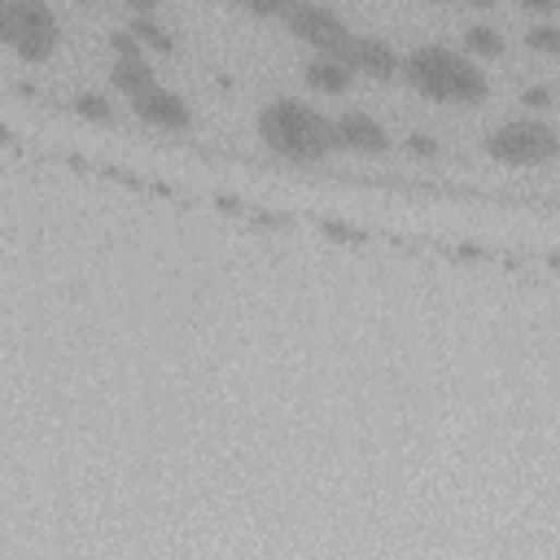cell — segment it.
<instances>
[{
  "mask_svg": "<svg viewBox=\"0 0 560 560\" xmlns=\"http://www.w3.org/2000/svg\"><path fill=\"white\" fill-rule=\"evenodd\" d=\"M236 5L245 14H254V19H290L303 0H236Z\"/></svg>",
  "mask_w": 560,
  "mask_h": 560,
  "instance_id": "obj_15",
  "label": "cell"
},
{
  "mask_svg": "<svg viewBox=\"0 0 560 560\" xmlns=\"http://www.w3.org/2000/svg\"><path fill=\"white\" fill-rule=\"evenodd\" d=\"M338 58L355 75H368V80H394V75H403L399 49L386 36H377V32H351V40H346V49Z\"/></svg>",
  "mask_w": 560,
  "mask_h": 560,
  "instance_id": "obj_7",
  "label": "cell"
},
{
  "mask_svg": "<svg viewBox=\"0 0 560 560\" xmlns=\"http://www.w3.org/2000/svg\"><path fill=\"white\" fill-rule=\"evenodd\" d=\"M123 5H127L132 14H154V10H158V0H123Z\"/></svg>",
  "mask_w": 560,
  "mask_h": 560,
  "instance_id": "obj_19",
  "label": "cell"
},
{
  "mask_svg": "<svg viewBox=\"0 0 560 560\" xmlns=\"http://www.w3.org/2000/svg\"><path fill=\"white\" fill-rule=\"evenodd\" d=\"M0 32L23 62H45L62 45V23L49 0H10L5 14H0Z\"/></svg>",
  "mask_w": 560,
  "mask_h": 560,
  "instance_id": "obj_4",
  "label": "cell"
},
{
  "mask_svg": "<svg viewBox=\"0 0 560 560\" xmlns=\"http://www.w3.org/2000/svg\"><path fill=\"white\" fill-rule=\"evenodd\" d=\"M303 80H307V88H312V93L342 97V93H351V88H355V80H360V75H355L338 53H316V58L307 62Z\"/></svg>",
  "mask_w": 560,
  "mask_h": 560,
  "instance_id": "obj_9",
  "label": "cell"
},
{
  "mask_svg": "<svg viewBox=\"0 0 560 560\" xmlns=\"http://www.w3.org/2000/svg\"><path fill=\"white\" fill-rule=\"evenodd\" d=\"M482 149L503 167H547L560 158V127L547 114H508L486 136Z\"/></svg>",
  "mask_w": 560,
  "mask_h": 560,
  "instance_id": "obj_3",
  "label": "cell"
},
{
  "mask_svg": "<svg viewBox=\"0 0 560 560\" xmlns=\"http://www.w3.org/2000/svg\"><path fill=\"white\" fill-rule=\"evenodd\" d=\"M464 49L473 58H499L508 49V40H503V32L495 23H468L464 27Z\"/></svg>",
  "mask_w": 560,
  "mask_h": 560,
  "instance_id": "obj_11",
  "label": "cell"
},
{
  "mask_svg": "<svg viewBox=\"0 0 560 560\" xmlns=\"http://www.w3.org/2000/svg\"><path fill=\"white\" fill-rule=\"evenodd\" d=\"M333 136H338V149L360 158H377L390 149V127L364 106H346L342 114H333Z\"/></svg>",
  "mask_w": 560,
  "mask_h": 560,
  "instance_id": "obj_6",
  "label": "cell"
},
{
  "mask_svg": "<svg viewBox=\"0 0 560 560\" xmlns=\"http://www.w3.org/2000/svg\"><path fill=\"white\" fill-rule=\"evenodd\" d=\"M521 106H525L529 114H547V110L560 106V93H556L551 84H525V88H521Z\"/></svg>",
  "mask_w": 560,
  "mask_h": 560,
  "instance_id": "obj_14",
  "label": "cell"
},
{
  "mask_svg": "<svg viewBox=\"0 0 560 560\" xmlns=\"http://www.w3.org/2000/svg\"><path fill=\"white\" fill-rule=\"evenodd\" d=\"M407 149H412L416 158H434V154H438V141H434V132H412V136H407Z\"/></svg>",
  "mask_w": 560,
  "mask_h": 560,
  "instance_id": "obj_17",
  "label": "cell"
},
{
  "mask_svg": "<svg viewBox=\"0 0 560 560\" xmlns=\"http://www.w3.org/2000/svg\"><path fill=\"white\" fill-rule=\"evenodd\" d=\"M132 32L141 36L145 49H154V53H175V40L167 36V27H162L154 14H136V19H132Z\"/></svg>",
  "mask_w": 560,
  "mask_h": 560,
  "instance_id": "obj_12",
  "label": "cell"
},
{
  "mask_svg": "<svg viewBox=\"0 0 560 560\" xmlns=\"http://www.w3.org/2000/svg\"><path fill=\"white\" fill-rule=\"evenodd\" d=\"M403 80L421 97L442 101V106H477L490 93L482 62L455 45H416L403 58Z\"/></svg>",
  "mask_w": 560,
  "mask_h": 560,
  "instance_id": "obj_2",
  "label": "cell"
},
{
  "mask_svg": "<svg viewBox=\"0 0 560 560\" xmlns=\"http://www.w3.org/2000/svg\"><path fill=\"white\" fill-rule=\"evenodd\" d=\"M132 110H136L141 123H149V127H158V132H184V127L193 123L188 97L175 93V88H162V84H154L149 93L132 97Z\"/></svg>",
  "mask_w": 560,
  "mask_h": 560,
  "instance_id": "obj_8",
  "label": "cell"
},
{
  "mask_svg": "<svg viewBox=\"0 0 560 560\" xmlns=\"http://www.w3.org/2000/svg\"><path fill=\"white\" fill-rule=\"evenodd\" d=\"M80 114H88V119H97V123H110L114 119V110H110V101L101 97V93H80L75 101H71Z\"/></svg>",
  "mask_w": 560,
  "mask_h": 560,
  "instance_id": "obj_16",
  "label": "cell"
},
{
  "mask_svg": "<svg viewBox=\"0 0 560 560\" xmlns=\"http://www.w3.org/2000/svg\"><path fill=\"white\" fill-rule=\"evenodd\" d=\"M525 45H529L534 53H543V58H560V23L538 19V23L525 32Z\"/></svg>",
  "mask_w": 560,
  "mask_h": 560,
  "instance_id": "obj_13",
  "label": "cell"
},
{
  "mask_svg": "<svg viewBox=\"0 0 560 560\" xmlns=\"http://www.w3.org/2000/svg\"><path fill=\"white\" fill-rule=\"evenodd\" d=\"M464 5H473V10H495L499 0H464Z\"/></svg>",
  "mask_w": 560,
  "mask_h": 560,
  "instance_id": "obj_20",
  "label": "cell"
},
{
  "mask_svg": "<svg viewBox=\"0 0 560 560\" xmlns=\"http://www.w3.org/2000/svg\"><path fill=\"white\" fill-rule=\"evenodd\" d=\"M516 5L529 14H551V10H560V0H516Z\"/></svg>",
  "mask_w": 560,
  "mask_h": 560,
  "instance_id": "obj_18",
  "label": "cell"
},
{
  "mask_svg": "<svg viewBox=\"0 0 560 560\" xmlns=\"http://www.w3.org/2000/svg\"><path fill=\"white\" fill-rule=\"evenodd\" d=\"M110 84L132 101L141 93H149L158 84V71L149 66V53H136V58H114L110 62Z\"/></svg>",
  "mask_w": 560,
  "mask_h": 560,
  "instance_id": "obj_10",
  "label": "cell"
},
{
  "mask_svg": "<svg viewBox=\"0 0 560 560\" xmlns=\"http://www.w3.org/2000/svg\"><path fill=\"white\" fill-rule=\"evenodd\" d=\"M290 36L316 53H342L346 40H351V23L333 10V5H320V0H303V5L285 19Z\"/></svg>",
  "mask_w": 560,
  "mask_h": 560,
  "instance_id": "obj_5",
  "label": "cell"
},
{
  "mask_svg": "<svg viewBox=\"0 0 560 560\" xmlns=\"http://www.w3.org/2000/svg\"><path fill=\"white\" fill-rule=\"evenodd\" d=\"M254 132L267 154L294 167H316L338 149L333 136V114L312 106L307 97H271L254 114Z\"/></svg>",
  "mask_w": 560,
  "mask_h": 560,
  "instance_id": "obj_1",
  "label": "cell"
}]
</instances>
